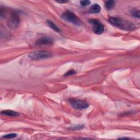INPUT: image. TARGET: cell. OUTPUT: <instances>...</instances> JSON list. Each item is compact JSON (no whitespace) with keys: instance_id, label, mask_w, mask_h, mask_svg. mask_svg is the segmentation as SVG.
<instances>
[{"instance_id":"52a82bcc","label":"cell","mask_w":140,"mask_h":140,"mask_svg":"<svg viewBox=\"0 0 140 140\" xmlns=\"http://www.w3.org/2000/svg\"><path fill=\"white\" fill-rule=\"evenodd\" d=\"M53 40L50 37H43L38 39L36 42L37 46H51L53 44Z\"/></svg>"},{"instance_id":"6da1fadb","label":"cell","mask_w":140,"mask_h":140,"mask_svg":"<svg viewBox=\"0 0 140 140\" xmlns=\"http://www.w3.org/2000/svg\"><path fill=\"white\" fill-rule=\"evenodd\" d=\"M108 21L112 25L125 31H132L135 29V25L132 22L125 20L117 17H110Z\"/></svg>"},{"instance_id":"277c9868","label":"cell","mask_w":140,"mask_h":140,"mask_svg":"<svg viewBox=\"0 0 140 140\" xmlns=\"http://www.w3.org/2000/svg\"><path fill=\"white\" fill-rule=\"evenodd\" d=\"M52 54L47 51H36L35 52L31 53L29 54V57L33 60H40L42 59H46L52 57Z\"/></svg>"},{"instance_id":"9c48e42d","label":"cell","mask_w":140,"mask_h":140,"mask_svg":"<svg viewBox=\"0 0 140 140\" xmlns=\"http://www.w3.org/2000/svg\"><path fill=\"white\" fill-rule=\"evenodd\" d=\"M1 113L3 115H8V116H11V117H16L19 115L18 112L11 110H4L1 112Z\"/></svg>"},{"instance_id":"2e32d148","label":"cell","mask_w":140,"mask_h":140,"mask_svg":"<svg viewBox=\"0 0 140 140\" xmlns=\"http://www.w3.org/2000/svg\"><path fill=\"white\" fill-rule=\"evenodd\" d=\"M16 136V133H10V134H8L4 135L2 137V138H14Z\"/></svg>"},{"instance_id":"7a4b0ae2","label":"cell","mask_w":140,"mask_h":140,"mask_svg":"<svg viewBox=\"0 0 140 140\" xmlns=\"http://www.w3.org/2000/svg\"><path fill=\"white\" fill-rule=\"evenodd\" d=\"M61 18L69 23H71L76 25H80L81 24V21L80 19L77 17V16L73 12L67 10L62 14Z\"/></svg>"},{"instance_id":"9a60e30c","label":"cell","mask_w":140,"mask_h":140,"mask_svg":"<svg viewBox=\"0 0 140 140\" xmlns=\"http://www.w3.org/2000/svg\"><path fill=\"white\" fill-rule=\"evenodd\" d=\"M80 3L83 6V7H86V6L90 4V1H89V0H84V1H81Z\"/></svg>"},{"instance_id":"7c38bea8","label":"cell","mask_w":140,"mask_h":140,"mask_svg":"<svg viewBox=\"0 0 140 140\" xmlns=\"http://www.w3.org/2000/svg\"><path fill=\"white\" fill-rule=\"evenodd\" d=\"M131 14L135 18H138L139 19V10L136 9H133L131 11Z\"/></svg>"},{"instance_id":"4fadbf2b","label":"cell","mask_w":140,"mask_h":140,"mask_svg":"<svg viewBox=\"0 0 140 140\" xmlns=\"http://www.w3.org/2000/svg\"><path fill=\"white\" fill-rule=\"evenodd\" d=\"M83 127H84V125H78L70 127V129L72 130H81L83 129Z\"/></svg>"},{"instance_id":"5bb4252c","label":"cell","mask_w":140,"mask_h":140,"mask_svg":"<svg viewBox=\"0 0 140 140\" xmlns=\"http://www.w3.org/2000/svg\"><path fill=\"white\" fill-rule=\"evenodd\" d=\"M76 74V72L74 70H70L66 73V74H65V76H70L74 75Z\"/></svg>"},{"instance_id":"ba28073f","label":"cell","mask_w":140,"mask_h":140,"mask_svg":"<svg viewBox=\"0 0 140 140\" xmlns=\"http://www.w3.org/2000/svg\"><path fill=\"white\" fill-rule=\"evenodd\" d=\"M101 7L98 4H94L89 8L90 12L92 13H98L101 11Z\"/></svg>"},{"instance_id":"e0dca14e","label":"cell","mask_w":140,"mask_h":140,"mask_svg":"<svg viewBox=\"0 0 140 140\" xmlns=\"http://www.w3.org/2000/svg\"><path fill=\"white\" fill-rule=\"evenodd\" d=\"M57 2H58V3H63L68 2V1H57Z\"/></svg>"},{"instance_id":"8992f818","label":"cell","mask_w":140,"mask_h":140,"mask_svg":"<svg viewBox=\"0 0 140 140\" xmlns=\"http://www.w3.org/2000/svg\"><path fill=\"white\" fill-rule=\"evenodd\" d=\"M89 22L93 25V30L95 33L101 35L104 31V26L99 20L97 19H90Z\"/></svg>"},{"instance_id":"5b68a950","label":"cell","mask_w":140,"mask_h":140,"mask_svg":"<svg viewBox=\"0 0 140 140\" xmlns=\"http://www.w3.org/2000/svg\"><path fill=\"white\" fill-rule=\"evenodd\" d=\"M69 101L71 106L76 109L82 110L89 107L88 103L84 100L71 99Z\"/></svg>"},{"instance_id":"8fae6325","label":"cell","mask_w":140,"mask_h":140,"mask_svg":"<svg viewBox=\"0 0 140 140\" xmlns=\"http://www.w3.org/2000/svg\"><path fill=\"white\" fill-rule=\"evenodd\" d=\"M115 4V1H113V0H109V1H107L105 2V6L107 9L110 10L112 9L113 8H114Z\"/></svg>"},{"instance_id":"3957f363","label":"cell","mask_w":140,"mask_h":140,"mask_svg":"<svg viewBox=\"0 0 140 140\" xmlns=\"http://www.w3.org/2000/svg\"><path fill=\"white\" fill-rule=\"evenodd\" d=\"M20 21L19 14L16 12L12 11L7 19V24L10 28L14 29L19 25Z\"/></svg>"},{"instance_id":"30bf717a","label":"cell","mask_w":140,"mask_h":140,"mask_svg":"<svg viewBox=\"0 0 140 140\" xmlns=\"http://www.w3.org/2000/svg\"><path fill=\"white\" fill-rule=\"evenodd\" d=\"M47 23L48 25V26H49L52 29H53L54 31H55L57 32H60L61 30H60V29L53 21L51 20H47Z\"/></svg>"}]
</instances>
